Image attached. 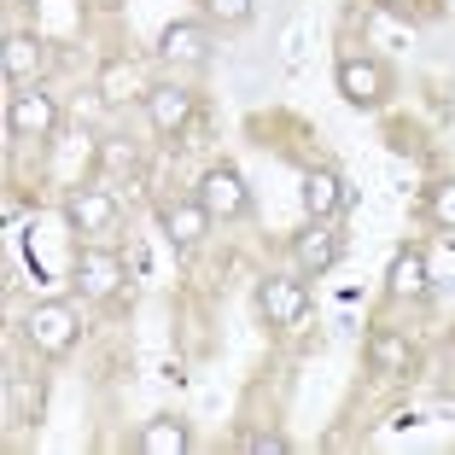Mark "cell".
<instances>
[{
    "instance_id": "cell-1",
    "label": "cell",
    "mask_w": 455,
    "mask_h": 455,
    "mask_svg": "<svg viewBox=\"0 0 455 455\" xmlns=\"http://www.w3.org/2000/svg\"><path fill=\"white\" fill-rule=\"evenodd\" d=\"M24 333H29V345L41 350V356H65L70 345H76V315H70L65 304H36L29 309V322H24Z\"/></svg>"
},
{
    "instance_id": "cell-2",
    "label": "cell",
    "mask_w": 455,
    "mask_h": 455,
    "mask_svg": "<svg viewBox=\"0 0 455 455\" xmlns=\"http://www.w3.org/2000/svg\"><path fill=\"white\" fill-rule=\"evenodd\" d=\"M257 309H263L275 327H292L309 315V286L304 281H286V275H268L263 286H257Z\"/></svg>"
},
{
    "instance_id": "cell-3",
    "label": "cell",
    "mask_w": 455,
    "mask_h": 455,
    "mask_svg": "<svg viewBox=\"0 0 455 455\" xmlns=\"http://www.w3.org/2000/svg\"><path fill=\"white\" fill-rule=\"evenodd\" d=\"M199 204H204L211 216H222V222H234V216H245V211H251V193H245L240 170L216 164V170L199 181Z\"/></svg>"
},
{
    "instance_id": "cell-4",
    "label": "cell",
    "mask_w": 455,
    "mask_h": 455,
    "mask_svg": "<svg viewBox=\"0 0 455 455\" xmlns=\"http://www.w3.org/2000/svg\"><path fill=\"white\" fill-rule=\"evenodd\" d=\"M59 123V106L47 94H12V111H6V129L18 134V140H47Z\"/></svg>"
},
{
    "instance_id": "cell-5",
    "label": "cell",
    "mask_w": 455,
    "mask_h": 455,
    "mask_svg": "<svg viewBox=\"0 0 455 455\" xmlns=\"http://www.w3.org/2000/svg\"><path fill=\"white\" fill-rule=\"evenodd\" d=\"M339 94H345L350 106H379V100H386V70H379L374 59H345V65H339Z\"/></svg>"
},
{
    "instance_id": "cell-6",
    "label": "cell",
    "mask_w": 455,
    "mask_h": 455,
    "mask_svg": "<svg viewBox=\"0 0 455 455\" xmlns=\"http://www.w3.org/2000/svg\"><path fill=\"white\" fill-rule=\"evenodd\" d=\"M65 216H70V228H82V234H106V228L117 222V199L100 193V188H82V193L65 199Z\"/></svg>"
},
{
    "instance_id": "cell-7",
    "label": "cell",
    "mask_w": 455,
    "mask_h": 455,
    "mask_svg": "<svg viewBox=\"0 0 455 455\" xmlns=\"http://www.w3.org/2000/svg\"><path fill=\"white\" fill-rule=\"evenodd\" d=\"M147 117H152V129H164V134H175L181 123L193 117V94L188 88H147Z\"/></svg>"
},
{
    "instance_id": "cell-8",
    "label": "cell",
    "mask_w": 455,
    "mask_h": 455,
    "mask_svg": "<svg viewBox=\"0 0 455 455\" xmlns=\"http://www.w3.org/2000/svg\"><path fill=\"white\" fill-rule=\"evenodd\" d=\"M211 222H216V216L204 211L199 199H181V204H170V211H164V234H170V245H199Z\"/></svg>"
},
{
    "instance_id": "cell-9",
    "label": "cell",
    "mask_w": 455,
    "mask_h": 455,
    "mask_svg": "<svg viewBox=\"0 0 455 455\" xmlns=\"http://www.w3.org/2000/svg\"><path fill=\"white\" fill-rule=\"evenodd\" d=\"M158 53L170 59V65H204V53H211V36H204L199 24H170L158 41Z\"/></svg>"
},
{
    "instance_id": "cell-10",
    "label": "cell",
    "mask_w": 455,
    "mask_h": 455,
    "mask_svg": "<svg viewBox=\"0 0 455 455\" xmlns=\"http://www.w3.org/2000/svg\"><path fill=\"white\" fill-rule=\"evenodd\" d=\"M339 204H345V181H339L333 170H309L304 175V211L315 216V222H327Z\"/></svg>"
},
{
    "instance_id": "cell-11",
    "label": "cell",
    "mask_w": 455,
    "mask_h": 455,
    "mask_svg": "<svg viewBox=\"0 0 455 455\" xmlns=\"http://www.w3.org/2000/svg\"><path fill=\"white\" fill-rule=\"evenodd\" d=\"M292 257H298V268H304V275H322V268L339 263V240L327 234L322 222H315L309 234H298V240H292Z\"/></svg>"
},
{
    "instance_id": "cell-12",
    "label": "cell",
    "mask_w": 455,
    "mask_h": 455,
    "mask_svg": "<svg viewBox=\"0 0 455 455\" xmlns=\"http://www.w3.org/2000/svg\"><path fill=\"white\" fill-rule=\"evenodd\" d=\"M386 286L397 298H427V286H432L427 257H420V251H397V257H391V268H386Z\"/></svg>"
},
{
    "instance_id": "cell-13",
    "label": "cell",
    "mask_w": 455,
    "mask_h": 455,
    "mask_svg": "<svg viewBox=\"0 0 455 455\" xmlns=\"http://www.w3.org/2000/svg\"><path fill=\"white\" fill-rule=\"evenodd\" d=\"M117 281H123V263L111 251H82V286H88L94 298H111Z\"/></svg>"
},
{
    "instance_id": "cell-14",
    "label": "cell",
    "mask_w": 455,
    "mask_h": 455,
    "mask_svg": "<svg viewBox=\"0 0 455 455\" xmlns=\"http://www.w3.org/2000/svg\"><path fill=\"white\" fill-rule=\"evenodd\" d=\"M0 70L12 82H29L41 70V41L36 36H6V53H0Z\"/></svg>"
},
{
    "instance_id": "cell-15",
    "label": "cell",
    "mask_w": 455,
    "mask_h": 455,
    "mask_svg": "<svg viewBox=\"0 0 455 455\" xmlns=\"http://www.w3.org/2000/svg\"><path fill=\"white\" fill-rule=\"evenodd\" d=\"M181 450H188V427L181 420H147L140 455H181Z\"/></svg>"
},
{
    "instance_id": "cell-16",
    "label": "cell",
    "mask_w": 455,
    "mask_h": 455,
    "mask_svg": "<svg viewBox=\"0 0 455 455\" xmlns=\"http://www.w3.org/2000/svg\"><path fill=\"white\" fill-rule=\"evenodd\" d=\"M368 362H374L379 374H403V368H409V339L374 333V339H368Z\"/></svg>"
},
{
    "instance_id": "cell-17",
    "label": "cell",
    "mask_w": 455,
    "mask_h": 455,
    "mask_svg": "<svg viewBox=\"0 0 455 455\" xmlns=\"http://www.w3.org/2000/svg\"><path fill=\"white\" fill-rule=\"evenodd\" d=\"M432 216H438L443 228H455V181H443V188H432Z\"/></svg>"
},
{
    "instance_id": "cell-18",
    "label": "cell",
    "mask_w": 455,
    "mask_h": 455,
    "mask_svg": "<svg viewBox=\"0 0 455 455\" xmlns=\"http://www.w3.org/2000/svg\"><path fill=\"white\" fill-rule=\"evenodd\" d=\"M245 450H251V455H286L292 443H286L281 432H251V438H245Z\"/></svg>"
},
{
    "instance_id": "cell-19",
    "label": "cell",
    "mask_w": 455,
    "mask_h": 455,
    "mask_svg": "<svg viewBox=\"0 0 455 455\" xmlns=\"http://www.w3.org/2000/svg\"><path fill=\"white\" fill-rule=\"evenodd\" d=\"M211 18H222V24H245V18H251V0H211Z\"/></svg>"
},
{
    "instance_id": "cell-20",
    "label": "cell",
    "mask_w": 455,
    "mask_h": 455,
    "mask_svg": "<svg viewBox=\"0 0 455 455\" xmlns=\"http://www.w3.org/2000/svg\"><path fill=\"white\" fill-rule=\"evenodd\" d=\"M106 170H134V147H123V140H106Z\"/></svg>"
},
{
    "instance_id": "cell-21",
    "label": "cell",
    "mask_w": 455,
    "mask_h": 455,
    "mask_svg": "<svg viewBox=\"0 0 455 455\" xmlns=\"http://www.w3.org/2000/svg\"><path fill=\"white\" fill-rule=\"evenodd\" d=\"M379 6H403V0H379Z\"/></svg>"
}]
</instances>
